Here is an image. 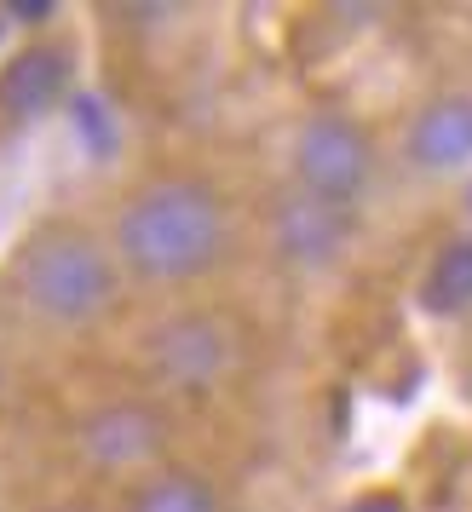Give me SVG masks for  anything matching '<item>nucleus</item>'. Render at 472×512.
Returning a JSON list of instances; mask_svg holds the SVG:
<instances>
[{"label":"nucleus","mask_w":472,"mask_h":512,"mask_svg":"<svg viewBox=\"0 0 472 512\" xmlns=\"http://www.w3.org/2000/svg\"><path fill=\"white\" fill-rule=\"evenodd\" d=\"M231 248V208L202 179H150L116 219V254L144 282H190Z\"/></svg>","instance_id":"obj_1"},{"label":"nucleus","mask_w":472,"mask_h":512,"mask_svg":"<svg viewBox=\"0 0 472 512\" xmlns=\"http://www.w3.org/2000/svg\"><path fill=\"white\" fill-rule=\"evenodd\" d=\"M12 288L41 323L87 328L116 305V259L75 225H47L18 248Z\"/></svg>","instance_id":"obj_2"},{"label":"nucleus","mask_w":472,"mask_h":512,"mask_svg":"<svg viewBox=\"0 0 472 512\" xmlns=\"http://www.w3.org/2000/svg\"><path fill=\"white\" fill-rule=\"evenodd\" d=\"M242 357L231 317L219 311H179L144 334V369L156 386L179 397H208L213 386H225Z\"/></svg>","instance_id":"obj_3"},{"label":"nucleus","mask_w":472,"mask_h":512,"mask_svg":"<svg viewBox=\"0 0 472 512\" xmlns=\"http://www.w3.org/2000/svg\"><path fill=\"white\" fill-rule=\"evenodd\" d=\"M375 179V144L352 116H311L294 139V190H306L317 202L352 208Z\"/></svg>","instance_id":"obj_4"},{"label":"nucleus","mask_w":472,"mask_h":512,"mask_svg":"<svg viewBox=\"0 0 472 512\" xmlns=\"http://www.w3.org/2000/svg\"><path fill=\"white\" fill-rule=\"evenodd\" d=\"M75 449L98 472H144V466L162 461L167 420L150 403H104L75 426Z\"/></svg>","instance_id":"obj_5"},{"label":"nucleus","mask_w":472,"mask_h":512,"mask_svg":"<svg viewBox=\"0 0 472 512\" xmlns=\"http://www.w3.org/2000/svg\"><path fill=\"white\" fill-rule=\"evenodd\" d=\"M271 236H277V254L288 265H329L352 236V208H334V202H317L306 190H288L277 213H271Z\"/></svg>","instance_id":"obj_6"},{"label":"nucleus","mask_w":472,"mask_h":512,"mask_svg":"<svg viewBox=\"0 0 472 512\" xmlns=\"http://www.w3.org/2000/svg\"><path fill=\"white\" fill-rule=\"evenodd\" d=\"M409 162L426 173H449V167L472 162V98L467 93H444L432 98L415 127H409Z\"/></svg>","instance_id":"obj_7"},{"label":"nucleus","mask_w":472,"mask_h":512,"mask_svg":"<svg viewBox=\"0 0 472 512\" xmlns=\"http://www.w3.org/2000/svg\"><path fill=\"white\" fill-rule=\"evenodd\" d=\"M70 81V58L58 47H24L6 70H0V116L6 121H35L47 116L52 104L64 98Z\"/></svg>","instance_id":"obj_8"},{"label":"nucleus","mask_w":472,"mask_h":512,"mask_svg":"<svg viewBox=\"0 0 472 512\" xmlns=\"http://www.w3.org/2000/svg\"><path fill=\"white\" fill-rule=\"evenodd\" d=\"M127 512H219V489L202 472L162 466V472H144L139 484H133Z\"/></svg>","instance_id":"obj_9"},{"label":"nucleus","mask_w":472,"mask_h":512,"mask_svg":"<svg viewBox=\"0 0 472 512\" xmlns=\"http://www.w3.org/2000/svg\"><path fill=\"white\" fill-rule=\"evenodd\" d=\"M421 300L432 305L438 317H461V311H472V236L449 242L444 254L432 259Z\"/></svg>","instance_id":"obj_10"},{"label":"nucleus","mask_w":472,"mask_h":512,"mask_svg":"<svg viewBox=\"0 0 472 512\" xmlns=\"http://www.w3.org/2000/svg\"><path fill=\"white\" fill-rule=\"evenodd\" d=\"M346 512H403L398 495H363V501H352Z\"/></svg>","instance_id":"obj_11"},{"label":"nucleus","mask_w":472,"mask_h":512,"mask_svg":"<svg viewBox=\"0 0 472 512\" xmlns=\"http://www.w3.org/2000/svg\"><path fill=\"white\" fill-rule=\"evenodd\" d=\"M58 512H81V507H58Z\"/></svg>","instance_id":"obj_12"}]
</instances>
